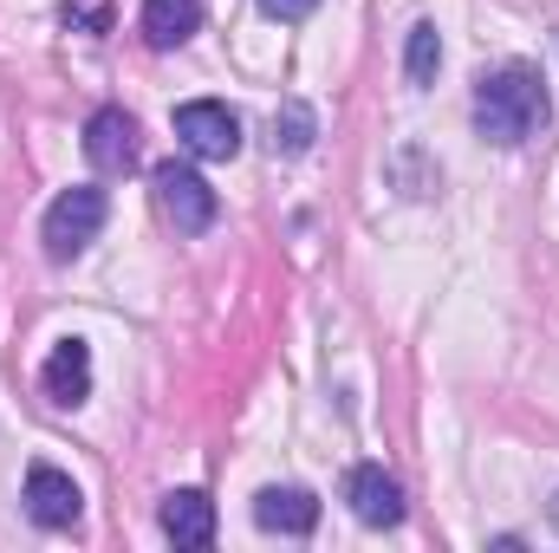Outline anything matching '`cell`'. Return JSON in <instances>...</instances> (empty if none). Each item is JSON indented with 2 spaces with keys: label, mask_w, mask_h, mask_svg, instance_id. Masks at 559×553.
Instances as JSON below:
<instances>
[{
  "label": "cell",
  "mask_w": 559,
  "mask_h": 553,
  "mask_svg": "<svg viewBox=\"0 0 559 553\" xmlns=\"http://www.w3.org/2000/svg\"><path fill=\"white\" fill-rule=\"evenodd\" d=\"M547 118H554V98H547L534 66H501L495 79L475 85V131H481V143L514 150V143L540 138Z\"/></svg>",
  "instance_id": "obj_1"
},
{
  "label": "cell",
  "mask_w": 559,
  "mask_h": 553,
  "mask_svg": "<svg viewBox=\"0 0 559 553\" xmlns=\"http://www.w3.org/2000/svg\"><path fill=\"white\" fill-rule=\"evenodd\" d=\"M98 228H105V189L79 183V189L52 196V209H46V222H39V242H46L52 261H79V255L98 242Z\"/></svg>",
  "instance_id": "obj_2"
},
{
  "label": "cell",
  "mask_w": 559,
  "mask_h": 553,
  "mask_svg": "<svg viewBox=\"0 0 559 553\" xmlns=\"http://www.w3.org/2000/svg\"><path fill=\"white\" fill-rule=\"evenodd\" d=\"M176 143L202 163H228V156H241V118L215 98H189V105H176Z\"/></svg>",
  "instance_id": "obj_3"
},
{
  "label": "cell",
  "mask_w": 559,
  "mask_h": 553,
  "mask_svg": "<svg viewBox=\"0 0 559 553\" xmlns=\"http://www.w3.org/2000/svg\"><path fill=\"white\" fill-rule=\"evenodd\" d=\"M150 189H156V209L176 222V235H202L209 222H215V189L189 169V163H156V176H150Z\"/></svg>",
  "instance_id": "obj_4"
},
{
  "label": "cell",
  "mask_w": 559,
  "mask_h": 553,
  "mask_svg": "<svg viewBox=\"0 0 559 553\" xmlns=\"http://www.w3.org/2000/svg\"><path fill=\"white\" fill-rule=\"evenodd\" d=\"M26 515L59 534V528H72V521L85 515V495H79V482H72L66 469L33 462V469H26Z\"/></svg>",
  "instance_id": "obj_5"
},
{
  "label": "cell",
  "mask_w": 559,
  "mask_h": 553,
  "mask_svg": "<svg viewBox=\"0 0 559 553\" xmlns=\"http://www.w3.org/2000/svg\"><path fill=\"white\" fill-rule=\"evenodd\" d=\"M345 502H352V515L365 528H397L404 521V489H397V475L384 462H358L345 475Z\"/></svg>",
  "instance_id": "obj_6"
},
{
  "label": "cell",
  "mask_w": 559,
  "mask_h": 553,
  "mask_svg": "<svg viewBox=\"0 0 559 553\" xmlns=\"http://www.w3.org/2000/svg\"><path fill=\"white\" fill-rule=\"evenodd\" d=\"M85 156H92V169L124 176V169L138 163V118H131L124 105L92 111V125H85Z\"/></svg>",
  "instance_id": "obj_7"
},
{
  "label": "cell",
  "mask_w": 559,
  "mask_h": 553,
  "mask_svg": "<svg viewBox=\"0 0 559 553\" xmlns=\"http://www.w3.org/2000/svg\"><path fill=\"white\" fill-rule=\"evenodd\" d=\"M39 391L52 398V404H85L92 398V345L85 339H59L52 345V358L39 365Z\"/></svg>",
  "instance_id": "obj_8"
},
{
  "label": "cell",
  "mask_w": 559,
  "mask_h": 553,
  "mask_svg": "<svg viewBox=\"0 0 559 553\" xmlns=\"http://www.w3.org/2000/svg\"><path fill=\"white\" fill-rule=\"evenodd\" d=\"M156 521H163V534H169L176 548H209V541H215V502H209L202 489H176V495H163Z\"/></svg>",
  "instance_id": "obj_9"
},
{
  "label": "cell",
  "mask_w": 559,
  "mask_h": 553,
  "mask_svg": "<svg viewBox=\"0 0 559 553\" xmlns=\"http://www.w3.org/2000/svg\"><path fill=\"white\" fill-rule=\"evenodd\" d=\"M254 521L267 528V534H312L319 528V502L306 495V489H261L254 495Z\"/></svg>",
  "instance_id": "obj_10"
},
{
  "label": "cell",
  "mask_w": 559,
  "mask_h": 553,
  "mask_svg": "<svg viewBox=\"0 0 559 553\" xmlns=\"http://www.w3.org/2000/svg\"><path fill=\"white\" fill-rule=\"evenodd\" d=\"M195 33H202V0H143V39L156 52L189 46Z\"/></svg>",
  "instance_id": "obj_11"
},
{
  "label": "cell",
  "mask_w": 559,
  "mask_h": 553,
  "mask_svg": "<svg viewBox=\"0 0 559 553\" xmlns=\"http://www.w3.org/2000/svg\"><path fill=\"white\" fill-rule=\"evenodd\" d=\"M404 72H411V85H436V72H442V33H436V20H417V26H411V39H404Z\"/></svg>",
  "instance_id": "obj_12"
},
{
  "label": "cell",
  "mask_w": 559,
  "mask_h": 553,
  "mask_svg": "<svg viewBox=\"0 0 559 553\" xmlns=\"http://www.w3.org/2000/svg\"><path fill=\"white\" fill-rule=\"evenodd\" d=\"M312 138H319L312 105L286 98V105H280V118H274V150H280V156H306V150H312Z\"/></svg>",
  "instance_id": "obj_13"
},
{
  "label": "cell",
  "mask_w": 559,
  "mask_h": 553,
  "mask_svg": "<svg viewBox=\"0 0 559 553\" xmlns=\"http://www.w3.org/2000/svg\"><path fill=\"white\" fill-rule=\"evenodd\" d=\"M312 7H319V0H261V13H267V20H306Z\"/></svg>",
  "instance_id": "obj_14"
},
{
  "label": "cell",
  "mask_w": 559,
  "mask_h": 553,
  "mask_svg": "<svg viewBox=\"0 0 559 553\" xmlns=\"http://www.w3.org/2000/svg\"><path fill=\"white\" fill-rule=\"evenodd\" d=\"M554 528H559V495H554Z\"/></svg>",
  "instance_id": "obj_15"
}]
</instances>
